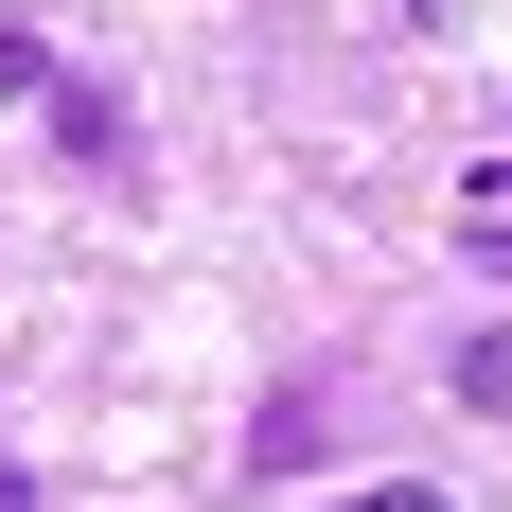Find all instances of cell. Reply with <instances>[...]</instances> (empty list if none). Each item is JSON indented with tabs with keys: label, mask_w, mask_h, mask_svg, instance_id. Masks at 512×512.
<instances>
[{
	"label": "cell",
	"mask_w": 512,
	"mask_h": 512,
	"mask_svg": "<svg viewBox=\"0 0 512 512\" xmlns=\"http://www.w3.org/2000/svg\"><path fill=\"white\" fill-rule=\"evenodd\" d=\"M53 142H71V159H124V106H106V89H71V71H53Z\"/></svg>",
	"instance_id": "obj_1"
},
{
	"label": "cell",
	"mask_w": 512,
	"mask_h": 512,
	"mask_svg": "<svg viewBox=\"0 0 512 512\" xmlns=\"http://www.w3.org/2000/svg\"><path fill=\"white\" fill-rule=\"evenodd\" d=\"M407 18H424V36H442V18H460V0H407Z\"/></svg>",
	"instance_id": "obj_5"
},
{
	"label": "cell",
	"mask_w": 512,
	"mask_h": 512,
	"mask_svg": "<svg viewBox=\"0 0 512 512\" xmlns=\"http://www.w3.org/2000/svg\"><path fill=\"white\" fill-rule=\"evenodd\" d=\"M460 407H512V336H460Z\"/></svg>",
	"instance_id": "obj_3"
},
{
	"label": "cell",
	"mask_w": 512,
	"mask_h": 512,
	"mask_svg": "<svg viewBox=\"0 0 512 512\" xmlns=\"http://www.w3.org/2000/svg\"><path fill=\"white\" fill-rule=\"evenodd\" d=\"M336 512H442V495H424V477H371V495H336Z\"/></svg>",
	"instance_id": "obj_4"
},
{
	"label": "cell",
	"mask_w": 512,
	"mask_h": 512,
	"mask_svg": "<svg viewBox=\"0 0 512 512\" xmlns=\"http://www.w3.org/2000/svg\"><path fill=\"white\" fill-rule=\"evenodd\" d=\"M0 106H53V36L36 18H0Z\"/></svg>",
	"instance_id": "obj_2"
}]
</instances>
